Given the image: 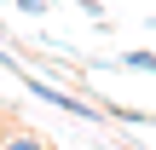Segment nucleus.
<instances>
[{
    "label": "nucleus",
    "mask_w": 156,
    "mask_h": 150,
    "mask_svg": "<svg viewBox=\"0 0 156 150\" xmlns=\"http://www.w3.org/2000/svg\"><path fill=\"white\" fill-rule=\"evenodd\" d=\"M122 64H127V69H145V75H156V52H127Z\"/></svg>",
    "instance_id": "obj_3"
},
{
    "label": "nucleus",
    "mask_w": 156,
    "mask_h": 150,
    "mask_svg": "<svg viewBox=\"0 0 156 150\" xmlns=\"http://www.w3.org/2000/svg\"><path fill=\"white\" fill-rule=\"evenodd\" d=\"M0 150H52V145H46L41 133H12V139H6Z\"/></svg>",
    "instance_id": "obj_2"
},
{
    "label": "nucleus",
    "mask_w": 156,
    "mask_h": 150,
    "mask_svg": "<svg viewBox=\"0 0 156 150\" xmlns=\"http://www.w3.org/2000/svg\"><path fill=\"white\" fill-rule=\"evenodd\" d=\"M12 75H17V81H23V87H29L35 98H46V104H58L64 116H81V121H98V116H104L98 104H87V98H75V92H64V87H52V81H41V75H29V69H17V64H12Z\"/></svg>",
    "instance_id": "obj_1"
}]
</instances>
